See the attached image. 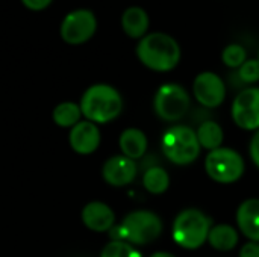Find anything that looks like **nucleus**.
<instances>
[{
    "mask_svg": "<svg viewBox=\"0 0 259 257\" xmlns=\"http://www.w3.org/2000/svg\"><path fill=\"white\" fill-rule=\"evenodd\" d=\"M137 56L147 68L164 73L173 70L179 64L181 48L173 36L164 32H153L140 39Z\"/></svg>",
    "mask_w": 259,
    "mask_h": 257,
    "instance_id": "obj_1",
    "label": "nucleus"
},
{
    "mask_svg": "<svg viewBox=\"0 0 259 257\" xmlns=\"http://www.w3.org/2000/svg\"><path fill=\"white\" fill-rule=\"evenodd\" d=\"M79 106L82 115L88 121L94 124H105L121 114L123 98L114 86L97 83L83 92Z\"/></svg>",
    "mask_w": 259,
    "mask_h": 257,
    "instance_id": "obj_2",
    "label": "nucleus"
},
{
    "mask_svg": "<svg viewBox=\"0 0 259 257\" xmlns=\"http://www.w3.org/2000/svg\"><path fill=\"white\" fill-rule=\"evenodd\" d=\"M162 233L161 218L150 211H135L111 229L112 241H124L132 245H146L153 242Z\"/></svg>",
    "mask_w": 259,
    "mask_h": 257,
    "instance_id": "obj_3",
    "label": "nucleus"
},
{
    "mask_svg": "<svg viewBox=\"0 0 259 257\" xmlns=\"http://www.w3.org/2000/svg\"><path fill=\"white\" fill-rule=\"evenodd\" d=\"M211 220L199 209L182 211L173 223L175 242L187 250H196L208 241Z\"/></svg>",
    "mask_w": 259,
    "mask_h": 257,
    "instance_id": "obj_4",
    "label": "nucleus"
},
{
    "mask_svg": "<svg viewBox=\"0 0 259 257\" xmlns=\"http://www.w3.org/2000/svg\"><path fill=\"white\" fill-rule=\"evenodd\" d=\"M161 147L164 156L176 165H188L200 155L196 132L187 126H173L162 135Z\"/></svg>",
    "mask_w": 259,
    "mask_h": 257,
    "instance_id": "obj_5",
    "label": "nucleus"
},
{
    "mask_svg": "<svg viewBox=\"0 0 259 257\" xmlns=\"http://www.w3.org/2000/svg\"><path fill=\"white\" fill-rule=\"evenodd\" d=\"M206 174L219 183H234L244 173V161L235 150L220 147L208 153L205 159Z\"/></svg>",
    "mask_w": 259,
    "mask_h": 257,
    "instance_id": "obj_6",
    "label": "nucleus"
},
{
    "mask_svg": "<svg viewBox=\"0 0 259 257\" xmlns=\"http://www.w3.org/2000/svg\"><path fill=\"white\" fill-rule=\"evenodd\" d=\"M153 108L156 115L164 121H178L188 112L190 95L181 85L165 83L156 91Z\"/></svg>",
    "mask_w": 259,
    "mask_h": 257,
    "instance_id": "obj_7",
    "label": "nucleus"
},
{
    "mask_svg": "<svg viewBox=\"0 0 259 257\" xmlns=\"http://www.w3.org/2000/svg\"><path fill=\"white\" fill-rule=\"evenodd\" d=\"M97 30V18L90 9H76L67 14L61 23V38L71 45H79L93 38Z\"/></svg>",
    "mask_w": 259,
    "mask_h": 257,
    "instance_id": "obj_8",
    "label": "nucleus"
},
{
    "mask_svg": "<svg viewBox=\"0 0 259 257\" xmlns=\"http://www.w3.org/2000/svg\"><path fill=\"white\" fill-rule=\"evenodd\" d=\"M232 118L244 130H259V88H247L235 97Z\"/></svg>",
    "mask_w": 259,
    "mask_h": 257,
    "instance_id": "obj_9",
    "label": "nucleus"
},
{
    "mask_svg": "<svg viewBox=\"0 0 259 257\" xmlns=\"http://www.w3.org/2000/svg\"><path fill=\"white\" fill-rule=\"evenodd\" d=\"M193 92L196 100L205 108H219L226 97L223 80L212 71H203L194 79Z\"/></svg>",
    "mask_w": 259,
    "mask_h": 257,
    "instance_id": "obj_10",
    "label": "nucleus"
},
{
    "mask_svg": "<svg viewBox=\"0 0 259 257\" xmlns=\"http://www.w3.org/2000/svg\"><path fill=\"white\" fill-rule=\"evenodd\" d=\"M137 173H138V167L135 161L123 155L109 158L102 168V176L105 182L115 188H121L132 183L137 177Z\"/></svg>",
    "mask_w": 259,
    "mask_h": 257,
    "instance_id": "obj_11",
    "label": "nucleus"
},
{
    "mask_svg": "<svg viewBox=\"0 0 259 257\" xmlns=\"http://www.w3.org/2000/svg\"><path fill=\"white\" fill-rule=\"evenodd\" d=\"M68 142H70L71 148L76 153H79V155H91L100 145L99 127L94 123L88 121V120L79 121L74 127H71Z\"/></svg>",
    "mask_w": 259,
    "mask_h": 257,
    "instance_id": "obj_12",
    "label": "nucleus"
},
{
    "mask_svg": "<svg viewBox=\"0 0 259 257\" xmlns=\"http://www.w3.org/2000/svg\"><path fill=\"white\" fill-rule=\"evenodd\" d=\"M82 223L93 232H109L115 224V214L108 204L91 201L82 211Z\"/></svg>",
    "mask_w": 259,
    "mask_h": 257,
    "instance_id": "obj_13",
    "label": "nucleus"
},
{
    "mask_svg": "<svg viewBox=\"0 0 259 257\" xmlns=\"http://www.w3.org/2000/svg\"><path fill=\"white\" fill-rule=\"evenodd\" d=\"M237 224L246 238L259 242V200L249 198L237 211Z\"/></svg>",
    "mask_w": 259,
    "mask_h": 257,
    "instance_id": "obj_14",
    "label": "nucleus"
},
{
    "mask_svg": "<svg viewBox=\"0 0 259 257\" xmlns=\"http://www.w3.org/2000/svg\"><path fill=\"white\" fill-rule=\"evenodd\" d=\"M121 27L124 33L131 38H143L147 35L149 15L140 6L127 8L121 15Z\"/></svg>",
    "mask_w": 259,
    "mask_h": 257,
    "instance_id": "obj_15",
    "label": "nucleus"
},
{
    "mask_svg": "<svg viewBox=\"0 0 259 257\" xmlns=\"http://www.w3.org/2000/svg\"><path fill=\"white\" fill-rule=\"evenodd\" d=\"M118 144H120L123 156H126L132 161L141 159L147 150V136L140 129H134V127L126 129L120 135Z\"/></svg>",
    "mask_w": 259,
    "mask_h": 257,
    "instance_id": "obj_16",
    "label": "nucleus"
},
{
    "mask_svg": "<svg viewBox=\"0 0 259 257\" xmlns=\"http://www.w3.org/2000/svg\"><path fill=\"white\" fill-rule=\"evenodd\" d=\"M208 242L212 248L219 251H231L238 244V233L229 224H219L211 227L208 235Z\"/></svg>",
    "mask_w": 259,
    "mask_h": 257,
    "instance_id": "obj_17",
    "label": "nucleus"
},
{
    "mask_svg": "<svg viewBox=\"0 0 259 257\" xmlns=\"http://www.w3.org/2000/svg\"><path fill=\"white\" fill-rule=\"evenodd\" d=\"M197 139L200 147L212 151L222 147L223 139H225V133L223 129L220 127V124H217L215 121H205L199 126L197 132Z\"/></svg>",
    "mask_w": 259,
    "mask_h": 257,
    "instance_id": "obj_18",
    "label": "nucleus"
},
{
    "mask_svg": "<svg viewBox=\"0 0 259 257\" xmlns=\"http://www.w3.org/2000/svg\"><path fill=\"white\" fill-rule=\"evenodd\" d=\"M82 117L80 106L73 101L59 103L53 111V121L59 127H74Z\"/></svg>",
    "mask_w": 259,
    "mask_h": 257,
    "instance_id": "obj_19",
    "label": "nucleus"
},
{
    "mask_svg": "<svg viewBox=\"0 0 259 257\" xmlns=\"http://www.w3.org/2000/svg\"><path fill=\"white\" fill-rule=\"evenodd\" d=\"M143 185L150 194L159 195L167 191V188L170 185V177L164 168L150 167L146 170V173L143 176Z\"/></svg>",
    "mask_w": 259,
    "mask_h": 257,
    "instance_id": "obj_20",
    "label": "nucleus"
},
{
    "mask_svg": "<svg viewBox=\"0 0 259 257\" xmlns=\"http://www.w3.org/2000/svg\"><path fill=\"white\" fill-rule=\"evenodd\" d=\"M100 257H141L140 251L134 248L132 244L124 241H111L102 250Z\"/></svg>",
    "mask_w": 259,
    "mask_h": 257,
    "instance_id": "obj_21",
    "label": "nucleus"
},
{
    "mask_svg": "<svg viewBox=\"0 0 259 257\" xmlns=\"http://www.w3.org/2000/svg\"><path fill=\"white\" fill-rule=\"evenodd\" d=\"M247 53L246 48L240 44H229L228 47H225L223 53H222V59L225 62V65L231 67V68H240L247 59Z\"/></svg>",
    "mask_w": 259,
    "mask_h": 257,
    "instance_id": "obj_22",
    "label": "nucleus"
},
{
    "mask_svg": "<svg viewBox=\"0 0 259 257\" xmlns=\"http://www.w3.org/2000/svg\"><path fill=\"white\" fill-rule=\"evenodd\" d=\"M238 76L246 83H255L259 80V59H249L238 68Z\"/></svg>",
    "mask_w": 259,
    "mask_h": 257,
    "instance_id": "obj_23",
    "label": "nucleus"
},
{
    "mask_svg": "<svg viewBox=\"0 0 259 257\" xmlns=\"http://www.w3.org/2000/svg\"><path fill=\"white\" fill-rule=\"evenodd\" d=\"M240 257H259V242H247L246 245H243Z\"/></svg>",
    "mask_w": 259,
    "mask_h": 257,
    "instance_id": "obj_24",
    "label": "nucleus"
},
{
    "mask_svg": "<svg viewBox=\"0 0 259 257\" xmlns=\"http://www.w3.org/2000/svg\"><path fill=\"white\" fill-rule=\"evenodd\" d=\"M21 2L30 11H42L52 3V0H21Z\"/></svg>",
    "mask_w": 259,
    "mask_h": 257,
    "instance_id": "obj_25",
    "label": "nucleus"
},
{
    "mask_svg": "<svg viewBox=\"0 0 259 257\" xmlns=\"http://www.w3.org/2000/svg\"><path fill=\"white\" fill-rule=\"evenodd\" d=\"M250 158L253 161V164L259 168V130L253 135L252 141H250Z\"/></svg>",
    "mask_w": 259,
    "mask_h": 257,
    "instance_id": "obj_26",
    "label": "nucleus"
},
{
    "mask_svg": "<svg viewBox=\"0 0 259 257\" xmlns=\"http://www.w3.org/2000/svg\"><path fill=\"white\" fill-rule=\"evenodd\" d=\"M150 257H176L173 256L171 253H165V251H158V253H153Z\"/></svg>",
    "mask_w": 259,
    "mask_h": 257,
    "instance_id": "obj_27",
    "label": "nucleus"
}]
</instances>
